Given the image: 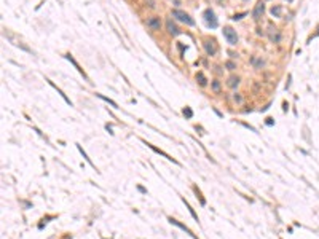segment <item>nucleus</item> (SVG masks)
I'll return each instance as SVG.
<instances>
[{"label":"nucleus","mask_w":319,"mask_h":239,"mask_svg":"<svg viewBox=\"0 0 319 239\" xmlns=\"http://www.w3.org/2000/svg\"><path fill=\"white\" fill-rule=\"evenodd\" d=\"M172 18H175L177 21L187 24V26H192V27L195 26V19H192V16L188 13H185L182 10H172Z\"/></svg>","instance_id":"nucleus-1"},{"label":"nucleus","mask_w":319,"mask_h":239,"mask_svg":"<svg viewBox=\"0 0 319 239\" xmlns=\"http://www.w3.org/2000/svg\"><path fill=\"white\" fill-rule=\"evenodd\" d=\"M222 32H223V37H225V40L228 41L230 45H236V43H238V35H236V31H235L233 27H230V26H225Z\"/></svg>","instance_id":"nucleus-2"},{"label":"nucleus","mask_w":319,"mask_h":239,"mask_svg":"<svg viewBox=\"0 0 319 239\" xmlns=\"http://www.w3.org/2000/svg\"><path fill=\"white\" fill-rule=\"evenodd\" d=\"M203 18H204V21H206L207 27H211V29H216L217 26H219V22H217V19H216V14H214V11L211 10V8L204 10V13H203Z\"/></svg>","instance_id":"nucleus-3"},{"label":"nucleus","mask_w":319,"mask_h":239,"mask_svg":"<svg viewBox=\"0 0 319 239\" xmlns=\"http://www.w3.org/2000/svg\"><path fill=\"white\" fill-rule=\"evenodd\" d=\"M147 27L150 31H160L161 29V18L160 16H150L147 19Z\"/></svg>","instance_id":"nucleus-4"},{"label":"nucleus","mask_w":319,"mask_h":239,"mask_svg":"<svg viewBox=\"0 0 319 239\" xmlns=\"http://www.w3.org/2000/svg\"><path fill=\"white\" fill-rule=\"evenodd\" d=\"M263 13H265V3H263V2H258V3L255 5L254 11H252V19L258 21L262 16H263Z\"/></svg>","instance_id":"nucleus-5"},{"label":"nucleus","mask_w":319,"mask_h":239,"mask_svg":"<svg viewBox=\"0 0 319 239\" xmlns=\"http://www.w3.org/2000/svg\"><path fill=\"white\" fill-rule=\"evenodd\" d=\"M203 46H204V50H206V53L209 56H216L217 53V45L214 40H204V43H203Z\"/></svg>","instance_id":"nucleus-6"},{"label":"nucleus","mask_w":319,"mask_h":239,"mask_svg":"<svg viewBox=\"0 0 319 239\" xmlns=\"http://www.w3.org/2000/svg\"><path fill=\"white\" fill-rule=\"evenodd\" d=\"M166 29H168V34L172 35V37H177V35L180 34L179 27L174 24V21H172V19H168V21H166Z\"/></svg>","instance_id":"nucleus-7"},{"label":"nucleus","mask_w":319,"mask_h":239,"mask_svg":"<svg viewBox=\"0 0 319 239\" xmlns=\"http://www.w3.org/2000/svg\"><path fill=\"white\" fill-rule=\"evenodd\" d=\"M268 37H270V41H271V43H279V41H281V38H282V35H281V32H279V31H276V29H271L270 34H268Z\"/></svg>","instance_id":"nucleus-8"},{"label":"nucleus","mask_w":319,"mask_h":239,"mask_svg":"<svg viewBox=\"0 0 319 239\" xmlns=\"http://www.w3.org/2000/svg\"><path fill=\"white\" fill-rule=\"evenodd\" d=\"M169 222H171L172 225L179 226V228H180V229H184V231H185L187 234H190V236H192L193 239H198V238H196V236H195V234H193V233H192V229H188V228H187L185 225H182V223H179V222H177V220H175V219H172V217H169Z\"/></svg>","instance_id":"nucleus-9"},{"label":"nucleus","mask_w":319,"mask_h":239,"mask_svg":"<svg viewBox=\"0 0 319 239\" xmlns=\"http://www.w3.org/2000/svg\"><path fill=\"white\" fill-rule=\"evenodd\" d=\"M239 77H236V75H231L230 78L226 80V86L228 88H231V89H235V88H238V85H239Z\"/></svg>","instance_id":"nucleus-10"},{"label":"nucleus","mask_w":319,"mask_h":239,"mask_svg":"<svg viewBox=\"0 0 319 239\" xmlns=\"http://www.w3.org/2000/svg\"><path fill=\"white\" fill-rule=\"evenodd\" d=\"M270 13H271V16L279 18V16H281V13H282V7H281V5H273L271 10H270Z\"/></svg>","instance_id":"nucleus-11"},{"label":"nucleus","mask_w":319,"mask_h":239,"mask_svg":"<svg viewBox=\"0 0 319 239\" xmlns=\"http://www.w3.org/2000/svg\"><path fill=\"white\" fill-rule=\"evenodd\" d=\"M250 62H252L254 69H262V67L265 65V61H263V59H262V58H255V56L250 59Z\"/></svg>","instance_id":"nucleus-12"},{"label":"nucleus","mask_w":319,"mask_h":239,"mask_svg":"<svg viewBox=\"0 0 319 239\" xmlns=\"http://www.w3.org/2000/svg\"><path fill=\"white\" fill-rule=\"evenodd\" d=\"M196 81H198V85L203 86V88L207 85V80H206V77H204L203 72H198V73H196Z\"/></svg>","instance_id":"nucleus-13"},{"label":"nucleus","mask_w":319,"mask_h":239,"mask_svg":"<svg viewBox=\"0 0 319 239\" xmlns=\"http://www.w3.org/2000/svg\"><path fill=\"white\" fill-rule=\"evenodd\" d=\"M65 58L69 59V61L72 62L73 65H75V69H78V72H80V73H82V75H83V77H85V78H86V75H85V72H83V69H80V65L77 64V61H75V59H73V58H72V56H70V54H67V56H65Z\"/></svg>","instance_id":"nucleus-14"},{"label":"nucleus","mask_w":319,"mask_h":239,"mask_svg":"<svg viewBox=\"0 0 319 239\" xmlns=\"http://www.w3.org/2000/svg\"><path fill=\"white\" fill-rule=\"evenodd\" d=\"M211 86H212V91L216 92V94H219V92H220V81H219V80H212Z\"/></svg>","instance_id":"nucleus-15"},{"label":"nucleus","mask_w":319,"mask_h":239,"mask_svg":"<svg viewBox=\"0 0 319 239\" xmlns=\"http://www.w3.org/2000/svg\"><path fill=\"white\" fill-rule=\"evenodd\" d=\"M97 96H99V97H101V99H102V100H107V102H109V104H110V105H112V107H115V109H117V107H118V105H117V102H113L112 99H109V97H105V96H102V94H97Z\"/></svg>","instance_id":"nucleus-16"},{"label":"nucleus","mask_w":319,"mask_h":239,"mask_svg":"<svg viewBox=\"0 0 319 239\" xmlns=\"http://www.w3.org/2000/svg\"><path fill=\"white\" fill-rule=\"evenodd\" d=\"M225 67L228 69V70H235V69H236V64H235L233 61H226V62H225Z\"/></svg>","instance_id":"nucleus-17"},{"label":"nucleus","mask_w":319,"mask_h":239,"mask_svg":"<svg viewBox=\"0 0 319 239\" xmlns=\"http://www.w3.org/2000/svg\"><path fill=\"white\" fill-rule=\"evenodd\" d=\"M184 202H185V206H187V207H188V210H190V214H192V215H193V219H195V220H198V215H196V214H195V210H193V209H192V207H190V204H188V202H187V201H185V199H184Z\"/></svg>","instance_id":"nucleus-18"},{"label":"nucleus","mask_w":319,"mask_h":239,"mask_svg":"<svg viewBox=\"0 0 319 239\" xmlns=\"http://www.w3.org/2000/svg\"><path fill=\"white\" fill-rule=\"evenodd\" d=\"M184 115H185L187 118H192V116H193V112H192V109H188V107H185V109H184Z\"/></svg>","instance_id":"nucleus-19"},{"label":"nucleus","mask_w":319,"mask_h":239,"mask_svg":"<svg viewBox=\"0 0 319 239\" xmlns=\"http://www.w3.org/2000/svg\"><path fill=\"white\" fill-rule=\"evenodd\" d=\"M246 14H247V13H238V14H235V16L231 18V19H233V21H239V19H243V18L246 16Z\"/></svg>","instance_id":"nucleus-20"},{"label":"nucleus","mask_w":319,"mask_h":239,"mask_svg":"<svg viewBox=\"0 0 319 239\" xmlns=\"http://www.w3.org/2000/svg\"><path fill=\"white\" fill-rule=\"evenodd\" d=\"M233 99H235V102H238V104H241V102H243V97H241V94H238V92L233 96Z\"/></svg>","instance_id":"nucleus-21"},{"label":"nucleus","mask_w":319,"mask_h":239,"mask_svg":"<svg viewBox=\"0 0 319 239\" xmlns=\"http://www.w3.org/2000/svg\"><path fill=\"white\" fill-rule=\"evenodd\" d=\"M287 2H290V0H287Z\"/></svg>","instance_id":"nucleus-22"},{"label":"nucleus","mask_w":319,"mask_h":239,"mask_svg":"<svg viewBox=\"0 0 319 239\" xmlns=\"http://www.w3.org/2000/svg\"><path fill=\"white\" fill-rule=\"evenodd\" d=\"M244 2H247V0H244Z\"/></svg>","instance_id":"nucleus-23"}]
</instances>
